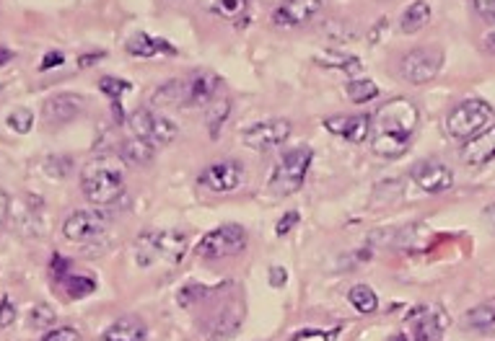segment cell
Masks as SVG:
<instances>
[{
	"instance_id": "cell-40",
	"label": "cell",
	"mask_w": 495,
	"mask_h": 341,
	"mask_svg": "<svg viewBox=\"0 0 495 341\" xmlns=\"http://www.w3.org/2000/svg\"><path fill=\"white\" fill-rule=\"evenodd\" d=\"M63 63H65V55H63V52H57V49H52V52H48V55H45V60H42L39 70L60 68Z\"/></svg>"
},
{
	"instance_id": "cell-42",
	"label": "cell",
	"mask_w": 495,
	"mask_h": 341,
	"mask_svg": "<svg viewBox=\"0 0 495 341\" xmlns=\"http://www.w3.org/2000/svg\"><path fill=\"white\" fill-rule=\"evenodd\" d=\"M267 279H270V287H283L285 282H288V272H285L283 267H273Z\"/></svg>"
},
{
	"instance_id": "cell-28",
	"label": "cell",
	"mask_w": 495,
	"mask_h": 341,
	"mask_svg": "<svg viewBox=\"0 0 495 341\" xmlns=\"http://www.w3.org/2000/svg\"><path fill=\"white\" fill-rule=\"evenodd\" d=\"M218 293V287H211V285H203V282H187L179 293H177V303L182 308H195L200 303H205L208 297H213Z\"/></svg>"
},
{
	"instance_id": "cell-46",
	"label": "cell",
	"mask_w": 495,
	"mask_h": 341,
	"mask_svg": "<svg viewBox=\"0 0 495 341\" xmlns=\"http://www.w3.org/2000/svg\"><path fill=\"white\" fill-rule=\"evenodd\" d=\"M482 217H485V223H488V227L495 233V202L493 205L485 207V212H482Z\"/></svg>"
},
{
	"instance_id": "cell-18",
	"label": "cell",
	"mask_w": 495,
	"mask_h": 341,
	"mask_svg": "<svg viewBox=\"0 0 495 341\" xmlns=\"http://www.w3.org/2000/svg\"><path fill=\"white\" fill-rule=\"evenodd\" d=\"M81 112H83V96L78 93H57L42 107V116L49 124H68L73 119H78Z\"/></svg>"
},
{
	"instance_id": "cell-7",
	"label": "cell",
	"mask_w": 495,
	"mask_h": 341,
	"mask_svg": "<svg viewBox=\"0 0 495 341\" xmlns=\"http://www.w3.org/2000/svg\"><path fill=\"white\" fill-rule=\"evenodd\" d=\"M247 241H249L247 230L241 226L229 223V226L208 230V233L200 238L195 253H197L200 259H205V261H221V259H229V256L241 253V251L247 249Z\"/></svg>"
},
{
	"instance_id": "cell-13",
	"label": "cell",
	"mask_w": 495,
	"mask_h": 341,
	"mask_svg": "<svg viewBox=\"0 0 495 341\" xmlns=\"http://www.w3.org/2000/svg\"><path fill=\"white\" fill-rule=\"evenodd\" d=\"M410 179L425 194H441V192H448L454 186L451 168L439 158H425L421 163H415L412 171H410Z\"/></svg>"
},
{
	"instance_id": "cell-3",
	"label": "cell",
	"mask_w": 495,
	"mask_h": 341,
	"mask_svg": "<svg viewBox=\"0 0 495 341\" xmlns=\"http://www.w3.org/2000/svg\"><path fill=\"white\" fill-rule=\"evenodd\" d=\"M81 192L96 207H109L125 194L122 171L112 160H94L81 174Z\"/></svg>"
},
{
	"instance_id": "cell-19",
	"label": "cell",
	"mask_w": 495,
	"mask_h": 341,
	"mask_svg": "<svg viewBox=\"0 0 495 341\" xmlns=\"http://www.w3.org/2000/svg\"><path fill=\"white\" fill-rule=\"evenodd\" d=\"M241 319H244L241 305L226 303V305H221V308L213 313L211 319L205 320V331H208V337H215V339L234 337L236 331H239V326H241Z\"/></svg>"
},
{
	"instance_id": "cell-43",
	"label": "cell",
	"mask_w": 495,
	"mask_h": 341,
	"mask_svg": "<svg viewBox=\"0 0 495 341\" xmlns=\"http://www.w3.org/2000/svg\"><path fill=\"white\" fill-rule=\"evenodd\" d=\"M474 8L488 16V19H495V0H474Z\"/></svg>"
},
{
	"instance_id": "cell-33",
	"label": "cell",
	"mask_w": 495,
	"mask_h": 341,
	"mask_svg": "<svg viewBox=\"0 0 495 341\" xmlns=\"http://www.w3.org/2000/svg\"><path fill=\"white\" fill-rule=\"evenodd\" d=\"M153 150L156 148H151L148 142H143L138 137H130L125 142V158L130 160V163H138V166H145L148 160L153 158Z\"/></svg>"
},
{
	"instance_id": "cell-49",
	"label": "cell",
	"mask_w": 495,
	"mask_h": 341,
	"mask_svg": "<svg viewBox=\"0 0 495 341\" xmlns=\"http://www.w3.org/2000/svg\"><path fill=\"white\" fill-rule=\"evenodd\" d=\"M171 3H177V0H171Z\"/></svg>"
},
{
	"instance_id": "cell-21",
	"label": "cell",
	"mask_w": 495,
	"mask_h": 341,
	"mask_svg": "<svg viewBox=\"0 0 495 341\" xmlns=\"http://www.w3.org/2000/svg\"><path fill=\"white\" fill-rule=\"evenodd\" d=\"M101 339L107 341H145L148 339V328L138 319H119L112 326H107V331L101 334Z\"/></svg>"
},
{
	"instance_id": "cell-12",
	"label": "cell",
	"mask_w": 495,
	"mask_h": 341,
	"mask_svg": "<svg viewBox=\"0 0 495 341\" xmlns=\"http://www.w3.org/2000/svg\"><path fill=\"white\" fill-rule=\"evenodd\" d=\"M247 182L244 166L239 160H218L205 166V171L197 176V183L203 189H208L213 194H231L236 189H241Z\"/></svg>"
},
{
	"instance_id": "cell-14",
	"label": "cell",
	"mask_w": 495,
	"mask_h": 341,
	"mask_svg": "<svg viewBox=\"0 0 495 341\" xmlns=\"http://www.w3.org/2000/svg\"><path fill=\"white\" fill-rule=\"evenodd\" d=\"M325 130L358 145L371 137V119L366 114H337L325 119Z\"/></svg>"
},
{
	"instance_id": "cell-9",
	"label": "cell",
	"mask_w": 495,
	"mask_h": 341,
	"mask_svg": "<svg viewBox=\"0 0 495 341\" xmlns=\"http://www.w3.org/2000/svg\"><path fill=\"white\" fill-rule=\"evenodd\" d=\"M291 132H293V124L288 119H262V122H255V124L241 130V142L249 150L267 153V150L281 148L291 137Z\"/></svg>"
},
{
	"instance_id": "cell-27",
	"label": "cell",
	"mask_w": 495,
	"mask_h": 341,
	"mask_svg": "<svg viewBox=\"0 0 495 341\" xmlns=\"http://www.w3.org/2000/svg\"><path fill=\"white\" fill-rule=\"evenodd\" d=\"M153 107H185V81H166L151 96Z\"/></svg>"
},
{
	"instance_id": "cell-1",
	"label": "cell",
	"mask_w": 495,
	"mask_h": 341,
	"mask_svg": "<svg viewBox=\"0 0 495 341\" xmlns=\"http://www.w3.org/2000/svg\"><path fill=\"white\" fill-rule=\"evenodd\" d=\"M421 112L410 98H392L371 119V145L381 158H400L418 130Z\"/></svg>"
},
{
	"instance_id": "cell-37",
	"label": "cell",
	"mask_w": 495,
	"mask_h": 341,
	"mask_svg": "<svg viewBox=\"0 0 495 341\" xmlns=\"http://www.w3.org/2000/svg\"><path fill=\"white\" fill-rule=\"evenodd\" d=\"M81 334L71 328V326H60V328H52L48 334H42V341H78Z\"/></svg>"
},
{
	"instance_id": "cell-16",
	"label": "cell",
	"mask_w": 495,
	"mask_h": 341,
	"mask_svg": "<svg viewBox=\"0 0 495 341\" xmlns=\"http://www.w3.org/2000/svg\"><path fill=\"white\" fill-rule=\"evenodd\" d=\"M221 89L218 75L211 70H197L185 81V107H208Z\"/></svg>"
},
{
	"instance_id": "cell-24",
	"label": "cell",
	"mask_w": 495,
	"mask_h": 341,
	"mask_svg": "<svg viewBox=\"0 0 495 341\" xmlns=\"http://www.w3.org/2000/svg\"><path fill=\"white\" fill-rule=\"evenodd\" d=\"M205 11L223 21H241L247 16L249 0H203Z\"/></svg>"
},
{
	"instance_id": "cell-31",
	"label": "cell",
	"mask_w": 495,
	"mask_h": 341,
	"mask_svg": "<svg viewBox=\"0 0 495 341\" xmlns=\"http://www.w3.org/2000/svg\"><path fill=\"white\" fill-rule=\"evenodd\" d=\"M63 287H65V293L73 300H81V297H89L96 290V279L94 277H86V274H65L63 279Z\"/></svg>"
},
{
	"instance_id": "cell-29",
	"label": "cell",
	"mask_w": 495,
	"mask_h": 341,
	"mask_svg": "<svg viewBox=\"0 0 495 341\" xmlns=\"http://www.w3.org/2000/svg\"><path fill=\"white\" fill-rule=\"evenodd\" d=\"M229 114H231V101H229L226 96H223V98H213L211 104H208L205 122H208V135H211L213 140L221 135L223 122L229 119Z\"/></svg>"
},
{
	"instance_id": "cell-25",
	"label": "cell",
	"mask_w": 495,
	"mask_h": 341,
	"mask_svg": "<svg viewBox=\"0 0 495 341\" xmlns=\"http://www.w3.org/2000/svg\"><path fill=\"white\" fill-rule=\"evenodd\" d=\"M99 91L109 96L112 109H115V116H117V122H122V119H125V112H122V96H125L127 91H133V83H127V81H122V78L104 75V78L99 81Z\"/></svg>"
},
{
	"instance_id": "cell-38",
	"label": "cell",
	"mask_w": 495,
	"mask_h": 341,
	"mask_svg": "<svg viewBox=\"0 0 495 341\" xmlns=\"http://www.w3.org/2000/svg\"><path fill=\"white\" fill-rule=\"evenodd\" d=\"M13 320H16V305H13L11 297H3L0 300V328L13 326Z\"/></svg>"
},
{
	"instance_id": "cell-4",
	"label": "cell",
	"mask_w": 495,
	"mask_h": 341,
	"mask_svg": "<svg viewBox=\"0 0 495 341\" xmlns=\"http://www.w3.org/2000/svg\"><path fill=\"white\" fill-rule=\"evenodd\" d=\"M311 160H314L311 145H299V148H291L288 153H283V158L275 163V168L270 174V182H267L270 192L278 197L296 194L307 182Z\"/></svg>"
},
{
	"instance_id": "cell-15",
	"label": "cell",
	"mask_w": 495,
	"mask_h": 341,
	"mask_svg": "<svg viewBox=\"0 0 495 341\" xmlns=\"http://www.w3.org/2000/svg\"><path fill=\"white\" fill-rule=\"evenodd\" d=\"M322 11V0H283L273 13H270V21L275 26H301L308 23L317 13Z\"/></svg>"
},
{
	"instance_id": "cell-39",
	"label": "cell",
	"mask_w": 495,
	"mask_h": 341,
	"mask_svg": "<svg viewBox=\"0 0 495 341\" xmlns=\"http://www.w3.org/2000/svg\"><path fill=\"white\" fill-rule=\"evenodd\" d=\"M299 220H301V215L296 212V209H291V212H285L283 217L278 220V226H275V235H288L293 227L299 226Z\"/></svg>"
},
{
	"instance_id": "cell-23",
	"label": "cell",
	"mask_w": 495,
	"mask_h": 341,
	"mask_svg": "<svg viewBox=\"0 0 495 341\" xmlns=\"http://www.w3.org/2000/svg\"><path fill=\"white\" fill-rule=\"evenodd\" d=\"M467 328L477 331V334H495V300L480 303L465 316Z\"/></svg>"
},
{
	"instance_id": "cell-47",
	"label": "cell",
	"mask_w": 495,
	"mask_h": 341,
	"mask_svg": "<svg viewBox=\"0 0 495 341\" xmlns=\"http://www.w3.org/2000/svg\"><path fill=\"white\" fill-rule=\"evenodd\" d=\"M11 60H13V52L5 49V47H0V68H3L5 63H11Z\"/></svg>"
},
{
	"instance_id": "cell-30",
	"label": "cell",
	"mask_w": 495,
	"mask_h": 341,
	"mask_svg": "<svg viewBox=\"0 0 495 341\" xmlns=\"http://www.w3.org/2000/svg\"><path fill=\"white\" fill-rule=\"evenodd\" d=\"M348 300L358 313L369 316V313H377L378 311V297L377 293L369 287V285H355L353 290L348 293Z\"/></svg>"
},
{
	"instance_id": "cell-45",
	"label": "cell",
	"mask_w": 495,
	"mask_h": 341,
	"mask_svg": "<svg viewBox=\"0 0 495 341\" xmlns=\"http://www.w3.org/2000/svg\"><path fill=\"white\" fill-rule=\"evenodd\" d=\"M104 57V52H94V55H83L81 60H78V65L81 68H89V65H94V60H101Z\"/></svg>"
},
{
	"instance_id": "cell-2",
	"label": "cell",
	"mask_w": 495,
	"mask_h": 341,
	"mask_svg": "<svg viewBox=\"0 0 495 341\" xmlns=\"http://www.w3.org/2000/svg\"><path fill=\"white\" fill-rule=\"evenodd\" d=\"M189 249L187 233L182 230H148L135 243V264L141 269L177 267Z\"/></svg>"
},
{
	"instance_id": "cell-17",
	"label": "cell",
	"mask_w": 495,
	"mask_h": 341,
	"mask_svg": "<svg viewBox=\"0 0 495 341\" xmlns=\"http://www.w3.org/2000/svg\"><path fill=\"white\" fill-rule=\"evenodd\" d=\"M495 158V122H491L482 132H477L470 140H465V148H462V160L472 166V168H480L485 163H491Z\"/></svg>"
},
{
	"instance_id": "cell-48",
	"label": "cell",
	"mask_w": 495,
	"mask_h": 341,
	"mask_svg": "<svg viewBox=\"0 0 495 341\" xmlns=\"http://www.w3.org/2000/svg\"><path fill=\"white\" fill-rule=\"evenodd\" d=\"M485 42H488V47H491V49H495V31H493V34H488V37H485Z\"/></svg>"
},
{
	"instance_id": "cell-5",
	"label": "cell",
	"mask_w": 495,
	"mask_h": 341,
	"mask_svg": "<svg viewBox=\"0 0 495 341\" xmlns=\"http://www.w3.org/2000/svg\"><path fill=\"white\" fill-rule=\"evenodd\" d=\"M493 122V107L482 98H465L447 114V135L454 140H470Z\"/></svg>"
},
{
	"instance_id": "cell-44",
	"label": "cell",
	"mask_w": 495,
	"mask_h": 341,
	"mask_svg": "<svg viewBox=\"0 0 495 341\" xmlns=\"http://www.w3.org/2000/svg\"><path fill=\"white\" fill-rule=\"evenodd\" d=\"M8 209H11V200H8V194L0 189V226H3L5 217H8Z\"/></svg>"
},
{
	"instance_id": "cell-6",
	"label": "cell",
	"mask_w": 495,
	"mask_h": 341,
	"mask_svg": "<svg viewBox=\"0 0 495 341\" xmlns=\"http://www.w3.org/2000/svg\"><path fill=\"white\" fill-rule=\"evenodd\" d=\"M127 127H130V135L148 142L151 148H166L179 135L177 122L164 116L161 112H156V109H138V112H133Z\"/></svg>"
},
{
	"instance_id": "cell-36",
	"label": "cell",
	"mask_w": 495,
	"mask_h": 341,
	"mask_svg": "<svg viewBox=\"0 0 495 341\" xmlns=\"http://www.w3.org/2000/svg\"><path fill=\"white\" fill-rule=\"evenodd\" d=\"M340 337V328H332V331H319V328H301L293 334V339L301 341H325V339H334Z\"/></svg>"
},
{
	"instance_id": "cell-41",
	"label": "cell",
	"mask_w": 495,
	"mask_h": 341,
	"mask_svg": "<svg viewBox=\"0 0 495 341\" xmlns=\"http://www.w3.org/2000/svg\"><path fill=\"white\" fill-rule=\"evenodd\" d=\"M68 272H71V261L55 253V256H52V274H55L57 279H63Z\"/></svg>"
},
{
	"instance_id": "cell-10",
	"label": "cell",
	"mask_w": 495,
	"mask_h": 341,
	"mask_svg": "<svg viewBox=\"0 0 495 341\" xmlns=\"http://www.w3.org/2000/svg\"><path fill=\"white\" fill-rule=\"evenodd\" d=\"M109 226V212L101 207H86V209H75L65 217L63 223V235L71 243H86L94 241L96 235H101Z\"/></svg>"
},
{
	"instance_id": "cell-11",
	"label": "cell",
	"mask_w": 495,
	"mask_h": 341,
	"mask_svg": "<svg viewBox=\"0 0 495 341\" xmlns=\"http://www.w3.org/2000/svg\"><path fill=\"white\" fill-rule=\"evenodd\" d=\"M448 323H451V319H448V313L444 308H439V305H418V308H412V313L407 316V328H410V334H407L404 339H444Z\"/></svg>"
},
{
	"instance_id": "cell-26",
	"label": "cell",
	"mask_w": 495,
	"mask_h": 341,
	"mask_svg": "<svg viewBox=\"0 0 495 341\" xmlns=\"http://www.w3.org/2000/svg\"><path fill=\"white\" fill-rule=\"evenodd\" d=\"M317 63L325 68H334L345 75H360L363 72V63L353 57V55H340V52H322L317 55Z\"/></svg>"
},
{
	"instance_id": "cell-34",
	"label": "cell",
	"mask_w": 495,
	"mask_h": 341,
	"mask_svg": "<svg viewBox=\"0 0 495 341\" xmlns=\"http://www.w3.org/2000/svg\"><path fill=\"white\" fill-rule=\"evenodd\" d=\"M5 124H8L13 132L26 135V132H31V127H34V114L29 112L26 107H19V109H13V112L5 116Z\"/></svg>"
},
{
	"instance_id": "cell-20",
	"label": "cell",
	"mask_w": 495,
	"mask_h": 341,
	"mask_svg": "<svg viewBox=\"0 0 495 341\" xmlns=\"http://www.w3.org/2000/svg\"><path fill=\"white\" fill-rule=\"evenodd\" d=\"M125 52L133 57H161V55H177V47L161 37H151L145 31H138L125 42Z\"/></svg>"
},
{
	"instance_id": "cell-8",
	"label": "cell",
	"mask_w": 495,
	"mask_h": 341,
	"mask_svg": "<svg viewBox=\"0 0 495 341\" xmlns=\"http://www.w3.org/2000/svg\"><path fill=\"white\" fill-rule=\"evenodd\" d=\"M444 68V52L439 47H418L410 49L402 57L400 70L402 78L412 86H423L430 83L433 78H439V72Z\"/></svg>"
},
{
	"instance_id": "cell-22",
	"label": "cell",
	"mask_w": 495,
	"mask_h": 341,
	"mask_svg": "<svg viewBox=\"0 0 495 341\" xmlns=\"http://www.w3.org/2000/svg\"><path fill=\"white\" fill-rule=\"evenodd\" d=\"M430 16H433V11H430V3H428V0H412V3L402 11L400 31L402 34H418L423 26H428Z\"/></svg>"
},
{
	"instance_id": "cell-32",
	"label": "cell",
	"mask_w": 495,
	"mask_h": 341,
	"mask_svg": "<svg viewBox=\"0 0 495 341\" xmlns=\"http://www.w3.org/2000/svg\"><path fill=\"white\" fill-rule=\"evenodd\" d=\"M345 93H348V98L355 101V104H366V101L377 98L378 86L371 78H351V81L345 83Z\"/></svg>"
},
{
	"instance_id": "cell-35",
	"label": "cell",
	"mask_w": 495,
	"mask_h": 341,
	"mask_svg": "<svg viewBox=\"0 0 495 341\" xmlns=\"http://www.w3.org/2000/svg\"><path fill=\"white\" fill-rule=\"evenodd\" d=\"M29 323H31L34 328H49V326L55 323V311L48 308V305H37V308L29 313Z\"/></svg>"
}]
</instances>
